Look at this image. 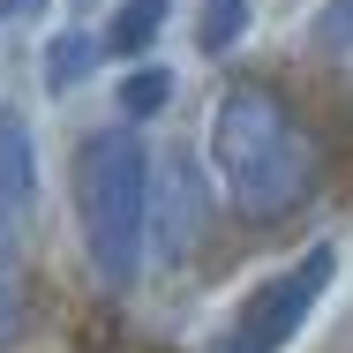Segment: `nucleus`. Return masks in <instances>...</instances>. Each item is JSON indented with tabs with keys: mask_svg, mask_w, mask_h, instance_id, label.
<instances>
[{
	"mask_svg": "<svg viewBox=\"0 0 353 353\" xmlns=\"http://www.w3.org/2000/svg\"><path fill=\"white\" fill-rule=\"evenodd\" d=\"M331 271H339V256H331V248H308L293 271L263 279L248 301H241V316H233V331H225V346H218V353H279L285 339L308 323V308L323 301Z\"/></svg>",
	"mask_w": 353,
	"mask_h": 353,
	"instance_id": "obj_3",
	"label": "nucleus"
},
{
	"mask_svg": "<svg viewBox=\"0 0 353 353\" xmlns=\"http://www.w3.org/2000/svg\"><path fill=\"white\" fill-rule=\"evenodd\" d=\"M75 8H90V0H75Z\"/></svg>",
	"mask_w": 353,
	"mask_h": 353,
	"instance_id": "obj_12",
	"label": "nucleus"
},
{
	"mask_svg": "<svg viewBox=\"0 0 353 353\" xmlns=\"http://www.w3.org/2000/svg\"><path fill=\"white\" fill-rule=\"evenodd\" d=\"M75 218L105 285H136L150 241V150L128 128H105L75 150Z\"/></svg>",
	"mask_w": 353,
	"mask_h": 353,
	"instance_id": "obj_2",
	"label": "nucleus"
},
{
	"mask_svg": "<svg viewBox=\"0 0 353 353\" xmlns=\"http://www.w3.org/2000/svg\"><path fill=\"white\" fill-rule=\"evenodd\" d=\"M211 165L225 181V196L248 218H285L301 211L323 181V150L301 128V113L285 105L279 90L263 83H241L225 90L211 113Z\"/></svg>",
	"mask_w": 353,
	"mask_h": 353,
	"instance_id": "obj_1",
	"label": "nucleus"
},
{
	"mask_svg": "<svg viewBox=\"0 0 353 353\" xmlns=\"http://www.w3.org/2000/svg\"><path fill=\"white\" fill-rule=\"evenodd\" d=\"M165 30V0H121L113 8V23H105V53H121V61H136V53H150V38Z\"/></svg>",
	"mask_w": 353,
	"mask_h": 353,
	"instance_id": "obj_6",
	"label": "nucleus"
},
{
	"mask_svg": "<svg viewBox=\"0 0 353 353\" xmlns=\"http://www.w3.org/2000/svg\"><path fill=\"white\" fill-rule=\"evenodd\" d=\"M23 225H8L0 218V346H15L23 339V316H30V285H23Z\"/></svg>",
	"mask_w": 353,
	"mask_h": 353,
	"instance_id": "obj_5",
	"label": "nucleus"
},
{
	"mask_svg": "<svg viewBox=\"0 0 353 353\" xmlns=\"http://www.w3.org/2000/svg\"><path fill=\"white\" fill-rule=\"evenodd\" d=\"M30 188H38V173H30V128L15 113H0V218L8 225L30 218Z\"/></svg>",
	"mask_w": 353,
	"mask_h": 353,
	"instance_id": "obj_4",
	"label": "nucleus"
},
{
	"mask_svg": "<svg viewBox=\"0 0 353 353\" xmlns=\"http://www.w3.org/2000/svg\"><path fill=\"white\" fill-rule=\"evenodd\" d=\"M316 38H323V46H353V0H323Z\"/></svg>",
	"mask_w": 353,
	"mask_h": 353,
	"instance_id": "obj_10",
	"label": "nucleus"
},
{
	"mask_svg": "<svg viewBox=\"0 0 353 353\" xmlns=\"http://www.w3.org/2000/svg\"><path fill=\"white\" fill-rule=\"evenodd\" d=\"M241 38H248V0H203L196 46H203V53H233Z\"/></svg>",
	"mask_w": 353,
	"mask_h": 353,
	"instance_id": "obj_7",
	"label": "nucleus"
},
{
	"mask_svg": "<svg viewBox=\"0 0 353 353\" xmlns=\"http://www.w3.org/2000/svg\"><path fill=\"white\" fill-rule=\"evenodd\" d=\"M90 53H98V38H90V30H68V38L53 46V68H46V75H53V90H68L75 75L90 68Z\"/></svg>",
	"mask_w": 353,
	"mask_h": 353,
	"instance_id": "obj_9",
	"label": "nucleus"
},
{
	"mask_svg": "<svg viewBox=\"0 0 353 353\" xmlns=\"http://www.w3.org/2000/svg\"><path fill=\"white\" fill-rule=\"evenodd\" d=\"M23 8H30V0H0V23H8V15H23Z\"/></svg>",
	"mask_w": 353,
	"mask_h": 353,
	"instance_id": "obj_11",
	"label": "nucleus"
},
{
	"mask_svg": "<svg viewBox=\"0 0 353 353\" xmlns=\"http://www.w3.org/2000/svg\"><path fill=\"white\" fill-rule=\"evenodd\" d=\"M165 98H173V75L165 68H136L128 83H121V113H128V121H150Z\"/></svg>",
	"mask_w": 353,
	"mask_h": 353,
	"instance_id": "obj_8",
	"label": "nucleus"
}]
</instances>
